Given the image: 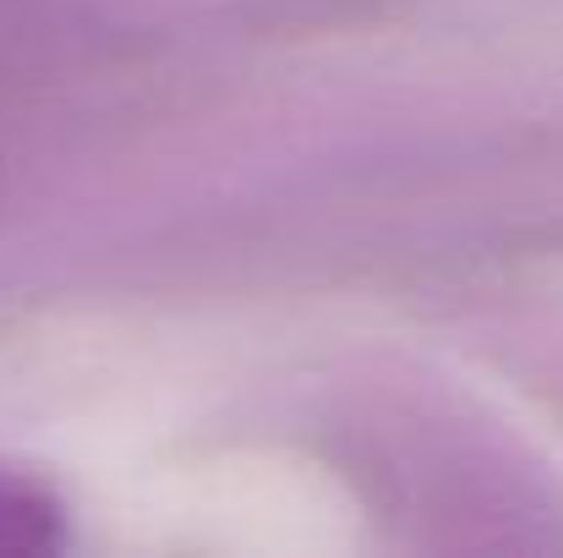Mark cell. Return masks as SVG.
Segmentation results:
<instances>
[{"mask_svg":"<svg viewBox=\"0 0 563 558\" xmlns=\"http://www.w3.org/2000/svg\"><path fill=\"white\" fill-rule=\"evenodd\" d=\"M55 526H60V515H55V504L38 488H27L16 477H0V554H38V548H49Z\"/></svg>","mask_w":563,"mask_h":558,"instance_id":"obj_1","label":"cell"}]
</instances>
